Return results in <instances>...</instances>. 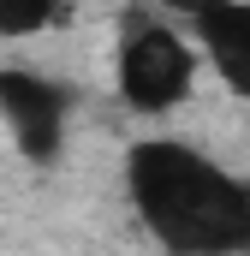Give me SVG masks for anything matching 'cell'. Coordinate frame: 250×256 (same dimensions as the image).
Wrapping results in <instances>:
<instances>
[{
  "instance_id": "1",
  "label": "cell",
  "mask_w": 250,
  "mask_h": 256,
  "mask_svg": "<svg viewBox=\"0 0 250 256\" xmlns=\"http://www.w3.org/2000/svg\"><path fill=\"white\" fill-rule=\"evenodd\" d=\"M125 202L161 256H250V173L190 137H137L125 149Z\"/></svg>"
},
{
  "instance_id": "2",
  "label": "cell",
  "mask_w": 250,
  "mask_h": 256,
  "mask_svg": "<svg viewBox=\"0 0 250 256\" xmlns=\"http://www.w3.org/2000/svg\"><path fill=\"white\" fill-rule=\"evenodd\" d=\"M196 78H202V60L190 36L173 18H161L149 0H131L114 30V96L131 114L161 120L196 96Z\"/></svg>"
},
{
  "instance_id": "3",
  "label": "cell",
  "mask_w": 250,
  "mask_h": 256,
  "mask_svg": "<svg viewBox=\"0 0 250 256\" xmlns=\"http://www.w3.org/2000/svg\"><path fill=\"white\" fill-rule=\"evenodd\" d=\"M72 108H78V90L66 78L42 72V66H24V60L0 66V126L30 167H54L66 155Z\"/></svg>"
},
{
  "instance_id": "4",
  "label": "cell",
  "mask_w": 250,
  "mask_h": 256,
  "mask_svg": "<svg viewBox=\"0 0 250 256\" xmlns=\"http://www.w3.org/2000/svg\"><path fill=\"white\" fill-rule=\"evenodd\" d=\"M190 36L196 60L220 78V90L250 108V0H149Z\"/></svg>"
},
{
  "instance_id": "5",
  "label": "cell",
  "mask_w": 250,
  "mask_h": 256,
  "mask_svg": "<svg viewBox=\"0 0 250 256\" xmlns=\"http://www.w3.org/2000/svg\"><path fill=\"white\" fill-rule=\"evenodd\" d=\"M66 18H72V0H0V42L18 48V42L54 36Z\"/></svg>"
}]
</instances>
